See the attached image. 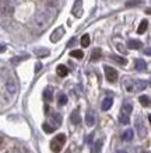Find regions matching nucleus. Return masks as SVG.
<instances>
[{
	"instance_id": "3",
	"label": "nucleus",
	"mask_w": 151,
	"mask_h": 153,
	"mask_svg": "<svg viewBox=\"0 0 151 153\" xmlns=\"http://www.w3.org/2000/svg\"><path fill=\"white\" fill-rule=\"evenodd\" d=\"M64 143H66V135H63V134L56 135L55 138H53V140L50 142V150L53 153H59Z\"/></svg>"
},
{
	"instance_id": "30",
	"label": "nucleus",
	"mask_w": 151,
	"mask_h": 153,
	"mask_svg": "<svg viewBox=\"0 0 151 153\" xmlns=\"http://www.w3.org/2000/svg\"><path fill=\"white\" fill-rule=\"evenodd\" d=\"M13 153H31V152L27 148H24V146H17V148L14 149Z\"/></svg>"
},
{
	"instance_id": "39",
	"label": "nucleus",
	"mask_w": 151,
	"mask_h": 153,
	"mask_svg": "<svg viewBox=\"0 0 151 153\" xmlns=\"http://www.w3.org/2000/svg\"><path fill=\"white\" fill-rule=\"evenodd\" d=\"M146 13H148V14H151V9H147V10H146Z\"/></svg>"
},
{
	"instance_id": "29",
	"label": "nucleus",
	"mask_w": 151,
	"mask_h": 153,
	"mask_svg": "<svg viewBox=\"0 0 151 153\" xmlns=\"http://www.w3.org/2000/svg\"><path fill=\"white\" fill-rule=\"evenodd\" d=\"M140 4H143V1H140V0H130V1L126 3L127 7H136V6H140Z\"/></svg>"
},
{
	"instance_id": "12",
	"label": "nucleus",
	"mask_w": 151,
	"mask_h": 153,
	"mask_svg": "<svg viewBox=\"0 0 151 153\" xmlns=\"http://www.w3.org/2000/svg\"><path fill=\"white\" fill-rule=\"evenodd\" d=\"M127 47L130 48V49H140V48L143 47V44H141V41H138V39H129Z\"/></svg>"
},
{
	"instance_id": "8",
	"label": "nucleus",
	"mask_w": 151,
	"mask_h": 153,
	"mask_svg": "<svg viewBox=\"0 0 151 153\" xmlns=\"http://www.w3.org/2000/svg\"><path fill=\"white\" fill-rule=\"evenodd\" d=\"M6 90L9 94H15L17 90H18V86H17V82L14 79H9L6 82Z\"/></svg>"
},
{
	"instance_id": "35",
	"label": "nucleus",
	"mask_w": 151,
	"mask_h": 153,
	"mask_svg": "<svg viewBox=\"0 0 151 153\" xmlns=\"http://www.w3.org/2000/svg\"><path fill=\"white\" fill-rule=\"evenodd\" d=\"M116 48H118V49H119L122 53H126V49L123 48V45H122V44H118V47H116Z\"/></svg>"
},
{
	"instance_id": "7",
	"label": "nucleus",
	"mask_w": 151,
	"mask_h": 153,
	"mask_svg": "<svg viewBox=\"0 0 151 153\" xmlns=\"http://www.w3.org/2000/svg\"><path fill=\"white\" fill-rule=\"evenodd\" d=\"M13 13V6L9 4L7 1L0 0V16H10Z\"/></svg>"
},
{
	"instance_id": "41",
	"label": "nucleus",
	"mask_w": 151,
	"mask_h": 153,
	"mask_svg": "<svg viewBox=\"0 0 151 153\" xmlns=\"http://www.w3.org/2000/svg\"><path fill=\"white\" fill-rule=\"evenodd\" d=\"M118 153H124V152H118Z\"/></svg>"
},
{
	"instance_id": "6",
	"label": "nucleus",
	"mask_w": 151,
	"mask_h": 153,
	"mask_svg": "<svg viewBox=\"0 0 151 153\" xmlns=\"http://www.w3.org/2000/svg\"><path fill=\"white\" fill-rule=\"evenodd\" d=\"M136 129H137V134L140 138H146L147 129H146V125H144V122H143V120L140 117L136 118Z\"/></svg>"
},
{
	"instance_id": "28",
	"label": "nucleus",
	"mask_w": 151,
	"mask_h": 153,
	"mask_svg": "<svg viewBox=\"0 0 151 153\" xmlns=\"http://www.w3.org/2000/svg\"><path fill=\"white\" fill-rule=\"evenodd\" d=\"M42 128H43V131H45L46 134H52V132L55 131V128L50 125V124H48V122H45V124L42 125Z\"/></svg>"
},
{
	"instance_id": "4",
	"label": "nucleus",
	"mask_w": 151,
	"mask_h": 153,
	"mask_svg": "<svg viewBox=\"0 0 151 153\" xmlns=\"http://www.w3.org/2000/svg\"><path fill=\"white\" fill-rule=\"evenodd\" d=\"M146 82L143 80H136V82H130V84L126 86L127 91H140V90H144L146 88Z\"/></svg>"
},
{
	"instance_id": "22",
	"label": "nucleus",
	"mask_w": 151,
	"mask_h": 153,
	"mask_svg": "<svg viewBox=\"0 0 151 153\" xmlns=\"http://www.w3.org/2000/svg\"><path fill=\"white\" fill-rule=\"evenodd\" d=\"M35 55H37L38 58H43V56L49 55V51L45 49V48H39V49H35Z\"/></svg>"
},
{
	"instance_id": "2",
	"label": "nucleus",
	"mask_w": 151,
	"mask_h": 153,
	"mask_svg": "<svg viewBox=\"0 0 151 153\" xmlns=\"http://www.w3.org/2000/svg\"><path fill=\"white\" fill-rule=\"evenodd\" d=\"M133 111V105L130 102H124L122 105V110H120V115H119V122L122 125H127L130 122V114Z\"/></svg>"
},
{
	"instance_id": "10",
	"label": "nucleus",
	"mask_w": 151,
	"mask_h": 153,
	"mask_svg": "<svg viewBox=\"0 0 151 153\" xmlns=\"http://www.w3.org/2000/svg\"><path fill=\"white\" fill-rule=\"evenodd\" d=\"M73 14L76 17H81L82 14V1L81 0H76V3L73 6Z\"/></svg>"
},
{
	"instance_id": "40",
	"label": "nucleus",
	"mask_w": 151,
	"mask_h": 153,
	"mask_svg": "<svg viewBox=\"0 0 151 153\" xmlns=\"http://www.w3.org/2000/svg\"><path fill=\"white\" fill-rule=\"evenodd\" d=\"M148 121H150V124H151V115H148Z\"/></svg>"
},
{
	"instance_id": "38",
	"label": "nucleus",
	"mask_w": 151,
	"mask_h": 153,
	"mask_svg": "<svg viewBox=\"0 0 151 153\" xmlns=\"http://www.w3.org/2000/svg\"><path fill=\"white\" fill-rule=\"evenodd\" d=\"M4 51H6V47H4V45H1V44H0V53H3Z\"/></svg>"
},
{
	"instance_id": "1",
	"label": "nucleus",
	"mask_w": 151,
	"mask_h": 153,
	"mask_svg": "<svg viewBox=\"0 0 151 153\" xmlns=\"http://www.w3.org/2000/svg\"><path fill=\"white\" fill-rule=\"evenodd\" d=\"M57 11L55 7H43L35 14V19H34V25L37 28V31H43L49 27L52 21L56 19Z\"/></svg>"
},
{
	"instance_id": "14",
	"label": "nucleus",
	"mask_w": 151,
	"mask_h": 153,
	"mask_svg": "<svg viewBox=\"0 0 151 153\" xmlns=\"http://www.w3.org/2000/svg\"><path fill=\"white\" fill-rule=\"evenodd\" d=\"M112 104H113V98L112 97H106L104 101H102V105H101V108L104 110V111H108L110 107H112Z\"/></svg>"
},
{
	"instance_id": "37",
	"label": "nucleus",
	"mask_w": 151,
	"mask_h": 153,
	"mask_svg": "<svg viewBox=\"0 0 151 153\" xmlns=\"http://www.w3.org/2000/svg\"><path fill=\"white\" fill-rule=\"evenodd\" d=\"M144 53L148 56H151V48H147V49H144Z\"/></svg>"
},
{
	"instance_id": "13",
	"label": "nucleus",
	"mask_w": 151,
	"mask_h": 153,
	"mask_svg": "<svg viewBox=\"0 0 151 153\" xmlns=\"http://www.w3.org/2000/svg\"><path fill=\"white\" fill-rule=\"evenodd\" d=\"M70 120H71V122H73L74 125H80V124H81V117H80V114H78V110H76V111L71 112Z\"/></svg>"
},
{
	"instance_id": "9",
	"label": "nucleus",
	"mask_w": 151,
	"mask_h": 153,
	"mask_svg": "<svg viewBox=\"0 0 151 153\" xmlns=\"http://www.w3.org/2000/svg\"><path fill=\"white\" fill-rule=\"evenodd\" d=\"M64 35V28L63 27H59V28H56L55 31L52 33V35H50V41L52 42H57L60 41V38Z\"/></svg>"
},
{
	"instance_id": "23",
	"label": "nucleus",
	"mask_w": 151,
	"mask_h": 153,
	"mask_svg": "<svg viewBox=\"0 0 151 153\" xmlns=\"http://www.w3.org/2000/svg\"><path fill=\"white\" fill-rule=\"evenodd\" d=\"M102 143H104V140L102 139H98L94 143V152L92 153H101V149H102Z\"/></svg>"
},
{
	"instance_id": "18",
	"label": "nucleus",
	"mask_w": 151,
	"mask_h": 153,
	"mask_svg": "<svg viewBox=\"0 0 151 153\" xmlns=\"http://www.w3.org/2000/svg\"><path fill=\"white\" fill-rule=\"evenodd\" d=\"M133 131L132 129H126L123 132V135H122V139L124 140V142H130V140L133 139Z\"/></svg>"
},
{
	"instance_id": "31",
	"label": "nucleus",
	"mask_w": 151,
	"mask_h": 153,
	"mask_svg": "<svg viewBox=\"0 0 151 153\" xmlns=\"http://www.w3.org/2000/svg\"><path fill=\"white\" fill-rule=\"evenodd\" d=\"M112 59H113L115 62L120 63V65H126V63H127V60L124 59V58H120V56H112Z\"/></svg>"
},
{
	"instance_id": "11",
	"label": "nucleus",
	"mask_w": 151,
	"mask_h": 153,
	"mask_svg": "<svg viewBox=\"0 0 151 153\" xmlns=\"http://www.w3.org/2000/svg\"><path fill=\"white\" fill-rule=\"evenodd\" d=\"M60 124H62V115L56 112V114H53V115H52V124H50V125L56 129V128H59V126H60Z\"/></svg>"
},
{
	"instance_id": "26",
	"label": "nucleus",
	"mask_w": 151,
	"mask_h": 153,
	"mask_svg": "<svg viewBox=\"0 0 151 153\" xmlns=\"http://www.w3.org/2000/svg\"><path fill=\"white\" fill-rule=\"evenodd\" d=\"M70 56L77 58V59H81L82 56H84V53H82V51H80V49H74V51L70 52Z\"/></svg>"
},
{
	"instance_id": "17",
	"label": "nucleus",
	"mask_w": 151,
	"mask_h": 153,
	"mask_svg": "<svg viewBox=\"0 0 151 153\" xmlns=\"http://www.w3.org/2000/svg\"><path fill=\"white\" fill-rule=\"evenodd\" d=\"M134 68H136V70H138V72H143V70H146L147 65L143 59H137L136 60V63H134Z\"/></svg>"
},
{
	"instance_id": "34",
	"label": "nucleus",
	"mask_w": 151,
	"mask_h": 153,
	"mask_svg": "<svg viewBox=\"0 0 151 153\" xmlns=\"http://www.w3.org/2000/svg\"><path fill=\"white\" fill-rule=\"evenodd\" d=\"M41 69H42V63L41 62H37V65H35V73H38Z\"/></svg>"
},
{
	"instance_id": "21",
	"label": "nucleus",
	"mask_w": 151,
	"mask_h": 153,
	"mask_svg": "<svg viewBox=\"0 0 151 153\" xmlns=\"http://www.w3.org/2000/svg\"><path fill=\"white\" fill-rule=\"evenodd\" d=\"M52 88H45V91H43V100L46 102H50L52 101Z\"/></svg>"
},
{
	"instance_id": "42",
	"label": "nucleus",
	"mask_w": 151,
	"mask_h": 153,
	"mask_svg": "<svg viewBox=\"0 0 151 153\" xmlns=\"http://www.w3.org/2000/svg\"><path fill=\"white\" fill-rule=\"evenodd\" d=\"M150 86H151V80H150Z\"/></svg>"
},
{
	"instance_id": "25",
	"label": "nucleus",
	"mask_w": 151,
	"mask_h": 153,
	"mask_svg": "<svg viewBox=\"0 0 151 153\" xmlns=\"http://www.w3.org/2000/svg\"><path fill=\"white\" fill-rule=\"evenodd\" d=\"M90 42H91V39H90V35H88V34H85V35L81 37V47H88Z\"/></svg>"
},
{
	"instance_id": "16",
	"label": "nucleus",
	"mask_w": 151,
	"mask_h": 153,
	"mask_svg": "<svg viewBox=\"0 0 151 153\" xmlns=\"http://www.w3.org/2000/svg\"><path fill=\"white\" fill-rule=\"evenodd\" d=\"M56 72H57V74H59L60 77H64V76H67V74H69V69H67L64 65L57 66V68H56Z\"/></svg>"
},
{
	"instance_id": "20",
	"label": "nucleus",
	"mask_w": 151,
	"mask_h": 153,
	"mask_svg": "<svg viewBox=\"0 0 151 153\" xmlns=\"http://www.w3.org/2000/svg\"><path fill=\"white\" fill-rule=\"evenodd\" d=\"M147 27H148V21H147V20H143L141 23H140V25H138V28H137V33H138V34L146 33Z\"/></svg>"
},
{
	"instance_id": "5",
	"label": "nucleus",
	"mask_w": 151,
	"mask_h": 153,
	"mask_svg": "<svg viewBox=\"0 0 151 153\" xmlns=\"http://www.w3.org/2000/svg\"><path fill=\"white\" fill-rule=\"evenodd\" d=\"M104 69H105L106 80H108V82H110V83H115V82L118 80V72H116L113 68H110V66H105Z\"/></svg>"
},
{
	"instance_id": "19",
	"label": "nucleus",
	"mask_w": 151,
	"mask_h": 153,
	"mask_svg": "<svg viewBox=\"0 0 151 153\" xmlns=\"http://www.w3.org/2000/svg\"><path fill=\"white\" fill-rule=\"evenodd\" d=\"M101 55H102V51H101L99 48H96V49H94L91 53V60L92 62H95V60H98L101 58Z\"/></svg>"
},
{
	"instance_id": "36",
	"label": "nucleus",
	"mask_w": 151,
	"mask_h": 153,
	"mask_svg": "<svg viewBox=\"0 0 151 153\" xmlns=\"http://www.w3.org/2000/svg\"><path fill=\"white\" fill-rule=\"evenodd\" d=\"M74 44H76V38H71V39L69 41V44H67V47H71V45H74Z\"/></svg>"
},
{
	"instance_id": "27",
	"label": "nucleus",
	"mask_w": 151,
	"mask_h": 153,
	"mask_svg": "<svg viewBox=\"0 0 151 153\" xmlns=\"http://www.w3.org/2000/svg\"><path fill=\"white\" fill-rule=\"evenodd\" d=\"M138 101L141 102V105H144V107L150 105V98L147 97V96H140V97H138Z\"/></svg>"
},
{
	"instance_id": "33",
	"label": "nucleus",
	"mask_w": 151,
	"mask_h": 153,
	"mask_svg": "<svg viewBox=\"0 0 151 153\" xmlns=\"http://www.w3.org/2000/svg\"><path fill=\"white\" fill-rule=\"evenodd\" d=\"M92 138H94V134H90L87 138H85V143H88V145L91 143V142H92Z\"/></svg>"
},
{
	"instance_id": "32",
	"label": "nucleus",
	"mask_w": 151,
	"mask_h": 153,
	"mask_svg": "<svg viewBox=\"0 0 151 153\" xmlns=\"http://www.w3.org/2000/svg\"><path fill=\"white\" fill-rule=\"evenodd\" d=\"M28 56H17V58H13V59H11V63H13V65H17V63H20V62H21V60H24V59H27Z\"/></svg>"
},
{
	"instance_id": "24",
	"label": "nucleus",
	"mask_w": 151,
	"mask_h": 153,
	"mask_svg": "<svg viewBox=\"0 0 151 153\" xmlns=\"http://www.w3.org/2000/svg\"><path fill=\"white\" fill-rule=\"evenodd\" d=\"M57 104H59V105H64V104H67V96H66V94H59V96H57Z\"/></svg>"
},
{
	"instance_id": "15",
	"label": "nucleus",
	"mask_w": 151,
	"mask_h": 153,
	"mask_svg": "<svg viewBox=\"0 0 151 153\" xmlns=\"http://www.w3.org/2000/svg\"><path fill=\"white\" fill-rule=\"evenodd\" d=\"M94 124H95V115H94V112L92 111H90L87 115H85V125L92 126Z\"/></svg>"
}]
</instances>
